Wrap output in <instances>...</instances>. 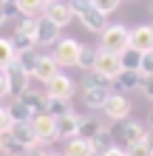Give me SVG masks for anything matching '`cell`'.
<instances>
[{
	"label": "cell",
	"mask_w": 153,
	"mask_h": 156,
	"mask_svg": "<svg viewBox=\"0 0 153 156\" xmlns=\"http://www.w3.org/2000/svg\"><path fill=\"white\" fill-rule=\"evenodd\" d=\"M148 128L153 131V111H150V116H148Z\"/></svg>",
	"instance_id": "cell-42"
},
{
	"label": "cell",
	"mask_w": 153,
	"mask_h": 156,
	"mask_svg": "<svg viewBox=\"0 0 153 156\" xmlns=\"http://www.w3.org/2000/svg\"><path fill=\"white\" fill-rule=\"evenodd\" d=\"M9 136H12L14 142H20L26 151H31V148H40V139L34 136V128H31V122H20V125H12Z\"/></svg>",
	"instance_id": "cell-13"
},
{
	"label": "cell",
	"mask_w": 153,
	"mask_h": 156,
	"mask_svg": "<svg viewBox=\"0 0 153 156\" xmlns=\"http://www.w3.org/2000/svg\"><path fill=\"white\" fill-rule=\"evenodd\" d=\"M139 74H142V80H150V77H153V51L142 54V66H139Z\"/></svg>",
	"instance_id": "cell-32"
},
{
	"label": "cell",
	"mask_w": 153,
	"mask_h": 156,
	"mask_svg": "<svg viewBox=\"0 0 153 156\" xmlns=\"http://www.w3.org/2000/svg\"><path fill=\"white\" fill-rule=\"evenodd\" d=\"M148 145H150V151H153V131L148 133Z\"/></svg>",
	"instance_id": "cell-43"
},
{
	"label": "cell",
	"mask_w": 153,
	"mask_h": 156,
	"mask_svg": "<svg viewBox=\"0 0 153 156\" xmlns=\"http://www.w3.org/2000/svg\"><path fill=\"white\" fill-rule=\"evenodd\" d=\"M102 82H105V80L96 74V71H88V77L82 80V88H94V85H102ZM108 85H111V82H108Z\"/></svg>",
	"instance_id": "cell-35"
},
{
	"label": "cell",
	"mask_w": 153,
	"mask_h": 156,
	"mask_svg": "<svg viewBox=\"0 0 153 156\" xmlns=\"http://www.w3.org/2000/svg\"><path fill=\"white\" fill-rule=\"evenodd\" d=\"M3 151H9V156H23L26 153V148H23L20 142H14L9 133H3Z\"/></svg>",
	"instance_id": "cell-31"
},
{
	"label": "cell",
	"mask_w": 153,
	"mask_h": 156,
	"mask_svg": "<svg viewBox=\"0 0 153 156\" xmlns=\"http://www.w3.org/2000/svg\"><path fill=\"white\" fill-rule=\"evenodd\" d=\"M116 85H119V94L122 91H136V88H142V74L139 71H125L122 68V74L116 77Z\"/></svg>",
	"instance_id": "cell-19"
},
{
	"label": "cell",
	"mask_w": 153,
	"mask_h": 156,
	"mask_svg": "<svg viewBox=\"0 0 153 156\" xmlns=\"http://www.w3.org/2000/svg\"><path fill=\"white\" fill-rule=\"evenodd\" d=\"M148 128L136 122V119H125V122L119 125V142H122V148H130V145H139V142H145L148 139Z\"/></svg>",
	"instance_id": "cell-7"
},
{
	"label": "cell",
	"mask_w": 153,
	"mask_h": 156,
	"mask_svg": "<svg viewBox=\"0 0 153 156\" xmlns=\"http://www.w3.org/2000/svg\"><path fill=\"white\" fill-rule=\"evenodd\" d=\"M99 156H125V148H122V145H113L111 151H105V153H99Z\"/></svg>",
	"instance_id": "cell-38"
},
{
	"label": "cell",
	"mask_w": 153,
	"mask_h": 156,
	"mask_svg": "<svg viewBox=\"0 0 153 156\" xmlns=\"http://www.w3.org/2000/svg\"><path fill=\"white\" fill-rule=\"evenodd\" d=\"M119 60H122V68L125 71H139V66H142V54L136 48H130V45L119 54Z\"/></svg>",
	"instance_id": "cell-25"
},
{
	"label": "cell",
	"mask_w": 153,
	"mask_h": 156,
	"mask_svg": "<svg viewBox=\"0 0 153 156\" xmlns=\"http://www.w3.org/2000/svg\"><path fill=\"white\" fill-rule=\"evenodd\" d=\"M79 45L77 40H71V37H60L57 43H54V62H57L60 68H68V66H77V60H79Z\"/></svg>",
	"instance_id": "cell-3"
},
{
	"label": "cell",
	"mask_w": 153,
	"mask_h": 156,
	"mask_svg": "<svg viewBox=\"0 0 153 156\" xmlns=\"http://www.w3.org/2000/svg\"><path fill=\"white\" fill-rule=\"evenodd\" d=\"M46 3H48V0H14L17 12L26 14V17H40L43 9H46Z\"/></svg>",
	"instance_id": "cell-20"
},
{
	"label": "cell",
	"mask_w": 153,
	"mask_h": 156,
	"mask_svg": "<svg viewBox=\"0 0 153 156\" xmlns=\"http://www.w3.org/2000/svg\"><path fill=\"white\" fill-rule=\"evenodd\" d=\"M43 17H48V20L54 26H68L71 20H74V9H71V3H62V0H51V3H46V9H43Z\"/></svg>",
	"instance_id": "cell-8"
},
{
	"label": "cell",
	"mask_w": 153,
	"mask_h": 156,
	"mask_svg": "<svg viewBox=\"0 0 153 156\" xmlns=\"http://www.w3.org/2000/svg\"><path fill=\"white\" fill-rule=\"evenodd\" d=\"M150 12H153V6H150Z\"/></svg>",
	"instance_id": "cell-46"
},
{
	"label": "cell",
	"mask_w": 153,
	"mask_h": 156,
	"mask_svg": "<svg viewBox=\"0 0 153 156\" xmlns=\"http://www.w3.org/2000/svg\"><path fill=\"white\" fill-rule=\"evenodd\" d=\"M79 116L77 111H68V114H62L57 116V133H60V139H74V136L79 133Z\"/></svg>",
	"instance_id": "cell-14"
},
{
	"label": "cell",
	"mask_w": 153,
	"mask_h": 156,
	"mask_svg": "<svg viewBox=\"0 0 153 156\" xmlns=\"http://www.w3.org/2000/svg\"><path fill=\"white\" fill-rule=\"evenodd\" d=\"M65 156H94V145L88 139H82V136H74L65 145Z\"/></svg>",
	"instance_id": "cell-18"
},
{
	"label": "cell",
	"mask_w": 153,
	"mask_h": 156,
	"mask_svg": "<svg viewBox=\"0 0 153 156\" xmlns=\"http://www.w3.org/2000/svg\"><path fill=\"white\" fill-rule=\"evenodd\" d=\"M94 71H96L105 82H116V77L122 74V60H119V54H105V51H99Z\"/></svg>",
	"instance_id": "cell-6"
},
{
	"label": "cell",
	"mask_w": 153,
	"mask_h": 156,
	"mask_svg": "<svg viewBox=\"0 0 153 156\" xmlns=\"http://www.w3.org/2000/svg\"><path fill=\"white\" fill-rule=\"evenodd\" d=\"M102 111H105L108 119H113V122H125V119L130 116V102L125 99V94H111L105 99Z\"/></svg>",
	"instance_id": "cell-9"
},
{
	"label": "cell",
	"mask_w": 153,
	"mask_h": 156,
	"mask_svg": "<svg viewBox=\"0 0 153 156\" xmlns=\"http://www.w3.org/2000/svg\"><path fill=\"white\" fill-rule=\"evenodd\" d=\"M12 131V119H9V111L6 108H0V136Z\"/></svg>",
	"instance_id": "cell-36"
},
{
	"label": "cell",
	"mask_w": 153,
	"mask_h": 156,
	"mask_svg": "<svg viewBox=\"0 0 153 156\" xmlns=\"http://www.w3.org/2000/svg\"><path fill=\"white\" fill-rule=\"evenodd\" d=\"M6 20H9V17H6V6H3V3H0V26H3Z\"/></svg>",
	"instance_id": "cell-41"
},
{
	"label": "cell",
	"mask_w": 153,
	"mask_h": 156,
	"mask_svg": "<svg viewBox=\"0 0 153 156\" xmlns=\"http://www.w3.org/2000/svg\"><path fill=\"white\" fill-rule=\"evenodd\" d=\"M3 97H9V82H6V74L0 71V99Z\"/></svg>",
	"instance_id": "cell-39"
},
{
	"label": "cell",
	"mask_w": 153,
	"mask_h": 156,
	"mask_svg": "<svg viewBox=\"0 0 153 156\" xmlns=\"http://www.w3.org/2000/svg\"><path fill=\"white\" fill-rule=\"evenodd\" d=\"M119 3H122V0H91V6H94L99 14H105V17L113 14L116 9H119Z\"/></svg>",
	"instance_id": "cell-30"
},
{
	"label": "cell",
	"mask_w": 153,
	"mask_h": 156,
	"mask_svg": "<svg viewBox=\"0 0 153 156\" xmlns=\"http://www.w3.org/2000/svg\"><path fill=\"white\" fill-rule=\"evenodd\" d=\"M91 145H94V153H105V151H111L116 142H113V133H111V131H108V128L102 125V131H99V133H96L94 139H91Z\"/></svg>",
	"instance_id": "cell-24"
},
{
	"label": "cell",
	"mask_w": 153,
	"mask_h": 156,
	"mask_svg": "<svg viewBox=\"0 0 153 156\" xmlns=\"http://www.w3.org/2000/svg\"><path fill=\"white\" fill-rule=\"evenodd\" d=\"M9 111V119H12V125H20V122H31V111L26 108L20 99H12V105L6 108Z\"/></svg>",
	"instance_id": "cell-21"
},
{
	"label": "cell",
	"mask_w": 153,
	"mask_h": 156,
	"mask_svg": "<svg viewBox=\"0 0 153 156\" xmlns=\"http://www.w3.org/2000/svg\"><path fill=\"white\" fill-rule=\"evenodd\" d=\"M9 40H12V48H14V57H17V54H26V51H31L34 45H37L34 40H29V37H17V34H14V37H9Z\"/></svg>",
	"instance_id": "cell-29"
},
{
	"label": "cell",
	"mask_w": 153,
	"mask_h": 156,
	"mask_svg": "<svg viewBox=\"0 0 153 156\" xmlns=\"http://www.w3.org/2000/svg\"><path fill=\"white\" fill-rule=\"evenodd\" d=\"M125 156H153V151H150V145H148V139H145V142H139V145L125 148Z\"/></svg>",
	"instance_id": "cell-33"
},
{
	"label": "cell",
	"mask_w": 153,
	"mask_h": 156,
	"mask_svg": "<svg viewBox=\"0 0 153 156\" xmlns=\"http://www.w3.org/2000/svg\"><path fill=\"white\" fill-rule=\"evenodd\" d=\"M57 74H60V66L54 62L51 54H37V60H34V68H31V77L37 80V82H46V85H48V82L57 77Z\"/></svg>",
	"instance_id": "cell-10"
},
{
	"label": "cell",
	"mask_w": 153,
	"mask_h": 156,
	"mask_svg": "<svg viewBox=\"0 0 153 156\" xmlns=\"http://www.w3.org/2000/svg\"><path fill=\"white\" fill-rule=\"evenodd\" d=\"M48 156H65V153H48Z\"/></svg>",
	"instance_id": "cell-44"
},
{
	"label": "cell",
	"mask_w": 153,
	"mask_h": 156,
	"mask_svg": "<svg viewBox=\"0 0 153 156\" xmlns=\"http://www.w3.org/2000/svg\"><path fill=\"white\" fill-rule=\"evenodd\" d=\"M14 60V48H12V40H6V37H0V71H3L9 62Z\"/></svg>",
	"instance_id": "cell-28"
},
{
	"label": "cell",
	"mask_w": 153,
	"mask_h": 156,
	"mask_svg": "<svg viewBox=\"0 0 153 156\" xmlns=\"http://www.w3.org/2000/svg\"><path fill=\"white\" fill-rule=\"evenodd\" d=\"M108 97H111V91H108V82H102V85H94V88H85V91H82V102H85L88 108H102Z\"/></svg>",
	"instance_id": "cell-17"
},
{
	"label": "cell",
	"mask_w": 153,
	"mask_h": 156,
	"mask_svg": "<svg viewBox=\"0 0 153 156\" xmlns=\"http://www.w3.org/2000/svg\"><path fill=\"white\" fill-rule=\"evenodd\" d=\"M0 151H3V136H0Z\"/></svg>",
	"instance_id": "cell-45"
},
{
	"label": "cell",
	"mask_w": 153,
	"mask_h": 156,
	"mask_svg": "<svg viewBox=\"0 0 153 156\" xmlns=\"http://www.w3.org/2000/svg\"><path fill=\"white\" fill-rule=\"evenodd\" d=\"M14 34L17 37H29V40L37 43V17H23L20 26L14 29Z\"/></svg>",
	"instance_id": "cell-26"
},
{
	"label": "cell",
	"mask_w": 153,
	"mask_h": 156,
	"mask_svg": "<svg viewBox=\"0 0 153 156\" xmlns=\"http://www.w3.org/2000/svg\"><path fill=\"white\" fill-rule=\"evenodd\" d=\"M31 128H34V136L40 139V145L60 139V133H57V119H54L51 114H37V116H31Z\"/></svg>",
	"instance_id": "cell-5"
},
{
	"label": "cell",
	"mask_w": 153,
	"mask_h": 156,
	"mask_svg": "<svg viewBox=\"0 0 153 156\" xmlns=\"http://www.w3.org/2000/svg\"><path fill=\"white\" fill-rule=\"evenodd\" d=\"M150 26H153V23H150Z\"/></svg>",
	"instance_id": "cell-47"
},
{
	"label": "cell",
	"mask_w": 153,
	"mask_h": 156,
	"mask_svg": "<svg viewBox=\"0 0 153 156\" xmlns=\"http://www.w3.org/2000/svg\"><path fill=\"white\" fill-rule=\"evenodd\" d=\"M71 94H74V80L68 74H57L46 85V97L48 99H71Z\"/></svg>",
	"instance_id": "cell-11"
},
{
	"label": "cell",
	"mask_w": 153,
	"mask_h": 156,
	"mask_svg": "<svg viewBox=\"0 0 153 156\" xmlns=\"http://www.w3.org/2000/svg\"><path fill=\"white\" fill-rule=\"evenodd\" d=\"M3 74H6V82H9V94H12L14 99L20 97L26 88H29V80H31V74H29V71H26V68H23L17 60H12V62H9V66L3 68Z\"/></svg>",
	"instance_id": "cell-4"
},
{
	"label": "cell",
	"mask_w": 153,
	"mask_h": 156,
	"mask_svg": "<svg viewBox=\"0 0 153 156\" xmlns=\"http://www.w3.org/2000/svg\"><path fill=\"white\" fill-rule=\"evenodd\" d=\"M99 131H102V125H99V119H96V116H82V119H79V133L77 136H82V139L91 142Z\"/></svg>",
	"instance_id": "cell-22"
},
{
	"label": "cell",
	"mask_w": 153,
	"mask_h": 156,
	"mask_svg": "<svg viewBox=\"0 0 153 156\" xmlns=\"http://www.w3.org/2000/svg\"><path fill=\"white\" fill-rule=\"evenodd\" d=\"M68 3H71V9H74V17L85 26L88 31H94V34L105 31V26H108L105 20H108V17L96 12V9L91 6V0H68Z\"/></svg>",
	"instance_id": "cell-2"
},
{
	"label": "cell",
	"mask_w": 153,
	"mask_h": 156,
	"mask_svg": "<svg viewBox=\"0 0 153 156\" xmlns=\"http://www.w3.org/2000/svg\"><path fill=\"white\" fill-rule=\"evenodd\" d=\"M23 156H48V153L43 151V148H31V151H26Z\"/></svg>",
	"instance_id": "cell-40"
},
{
	"label": "cell",
	"mask_w": 153,
	"mask_h": 156,
	"mask_svg": "<svg viewBox=\"0 0 153 156\" xmlns=\"http://www.w3.org/2000/svg\"><path fill=\"white\" fill-rule=\"evenodd\" d=\"M14 60H17V62H20V66H23V68L31 74V68H34V60H37V54H34V48H31V51H26V54H17Z\"/></svg>",
	"instance_id": "cell-34"
},
{
	"label": "cell",
	"mask_w": 153,
	"mask_h": 156,
	"mask_svg": "<svg viewBox=\"0 0 153 156\" xmlns=\"http://www.w3.org/2000/svg\"><path fill=\"white\" fill-rule=\"evenodd\" d=\"M60 40V26H54L48 17H37V43L40 45H54Z\"/></svg>",
	"instance_id": "cell-16"
},
{
	"label": "cell",
	"mask_w": 153,
	"mask_h": 156,
	"mask_svg": "<svg viewBox=\"0 0 153 156\" xmlns=\"http://www.w3.org/2000/svg\"><path fill=\"white\" fill-rule=\"evenodd\" d=\"M130 45V29H125L122 23L105 26V31L99 34V51L105 54H122Z\"/></svg>",
	"instance_id": "cell-1"
},
{
	"label": "cell",
	"mask_w": 153,
	"mask_h": 156,
	"mask_svg": "<svg viewBox=\"0 0 153 156\" xmlns=\"http://www.w3.org/2000/svg\"><path fill=\"white\" fill-rule=\"evenodd\" d=\"M130 48H136L139 54H148L153 51V26H136L130 29Z\"/></svg>",
	"instance_id": "cell-12"
},
{
	"label": "cell",
	"mask_w": 153,
	"mask_h": 156,
	"mask_svg": "<svg viewBox=\"0 0 153 156\" xmlns=\"http://www.w3.org/2000/svg\"><path fill=\"white\" fill-rule=\"evenodd\" d=\"M96 57H99V48H94V45H82V48H79V60H77V66L82 68V71H94Z\"/></svg>",
	"instance_id": "cell-23"
},
{
	"label": "cell",
	"mask_w": 153,
	"mask_h": 156,
	"mask_svg": "<svg viewBox=\"0 0 153 156\" xmlns=\"http://www.w3.org/2000/svg\"><path fill=\"white\" fill-rule=\"evenodd\" d=\"M20 102L31 111V116H37V114H46V102H48V97L46 94H40V91H34V88H26L20 97Z\"/></svg>",
	"instance_id": "cell-15"
},
{
	"label": "cell",
	"mask_w": 153,
	"mask_h": 156,
	"mask_svg": "<svg viewBox=\"0 0 153 156\" xmlns=\"http://www.w3.org/2000/svg\"><path fill=\"white\" fill-rule=\"evenodd\" d=\"M68 111H71L68 99H48V102H46V114H51L54 119L62 116V114H68Z\"/></svg>",
	"instance_id": "cell-27"
},
{
	"label": "cell",
	"mask_w": 153,
	"mask_h": 156,
	"mask_svg": "<svg viewBox=\"0 0 153 156\" xmlns=\"http://www.w3.org/2000/svg\"><path fill=\"white\" fill-rule=\"evenodd\" d=\"M142 91H145L148 99H153V77L150 80H142Z\"/></svg>",
	"instance_id": "cell-37"
}]
</instances>
